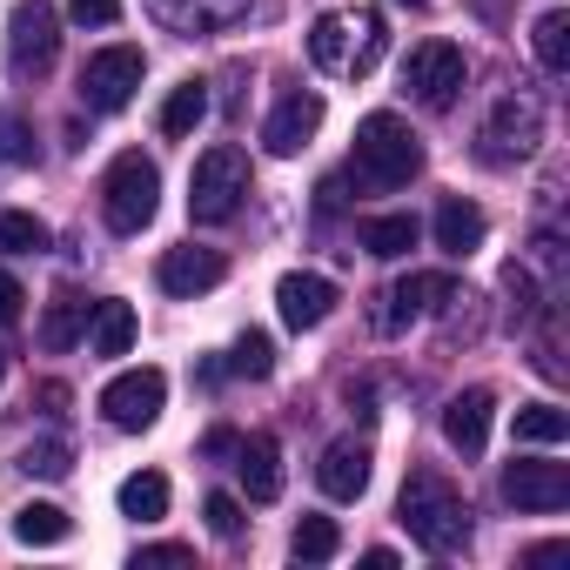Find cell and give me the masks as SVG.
<instances>
[{
    "label": "cell",
    "mask_w": 570,
    "mask_h": 570,
    "mask_svg": "<svg viewBox=\"0 0 570 570\" xmlns=\"http://www.w3.org/2000/svg\"><path fill=\"white\" fill-rule=\"evenodd\" d=\"M396 517H403V530H410L430 557H456V550L470 543V503H463L456 483L436 476V470H410V476H403Z\"/></svg>",
    "instance_id": "6da1fadb"
},
{
    "label": "cell",
    "mask_w": 570,
    "mask_h": 570,
    "mask_svg": "<svg viewBox=\"0 0 570 570\" xmlns=\"http://www.w3.org/2000/svg\"><path fill=\"white\" fill-rule=\"evenodd\" d=\"M390 48V21L376 8H350V14H323L309 28V61L323 75H343V81H363Z\"/></svg>",
    "instance_id": "7a4b0ae2"
},
{
    "label": "cell",
    "mask_w": 570,
    "mask_h": 570,
    "mask_svg": "<svg viewBox=\"0 0 570 570\" xmlns=\"http://www.w3.org/2000/svg\"><path fill=\"white\" fill-rule=\"evenodd\" d=\"M416 168H423V141L410 135L403 115L376 108L356 121V175L370 188H403V181H416Z\"/></svg>",
    "instance_id": "3957f363"
},
{
    "label": "cell",
    "mask_w": 570,
    "mask_h": 570,
    "mask_svg": "<svg viewBox=\"0 0 570 570\" xmlns=\"http://www.w3.org/2000/svg\"><path fill=\"white\" fill-rule=\"evenodd\" d=\"M242 195H248V155H242L235 141H215L208 155H195V175H188V215H195L202 228L235 222Z\"/></svg>",
    "instance_id": "277c9868"
},
{
    "label": "cell",
    "mask_w": 570,
    "mask_h": 570,
    "mask_svg": "<svg viewBox=\"0 0 570 570\" xmlns=\"http://www.w3.org/2000/svg\"><path fill=\"white\" fill-rule=\"evenodd\" d=\"M155 202H161V168L141 148L115 155L108 175H101V215H108V228L115 235H141L155 222Z\"/></svg>",
    "instance_id": "5b68a950"
},
{
    "label": "cell",
    "mask_w": 570,
    "mask_h": 570,
    "mask_svg": "<svg viewBox=\"0 0 570 570\" xmlns=\"http://www.w3.org/2000/svg\"><path fill=\"white\" fill-rule=\"evenodd\" d=\"M61 55V14L48 8V0H21V8L8 14V68L21 81H41Z\"/></svg>",
    "instance_id": "8992f818"
},
{
    "label": "cell",
    "mask_w": 570,
    "mask_h": 570,
    "mask_svg": "<svg viewBox=\"0 0 570 570\" xmlns=\"http://www.w3.org/2000/svg\"><path fill=\"white\" fill-rule=\"evenodd\" d=\"M463 81H470V61H463V48H450V41H423V48H410V61H403V88H410L430 115L456 108Z\"/></svg>",
    "instance_id": "52a82bcc"
},
{
    "label": "cell",
    "mask_w": 570,
    "mask_h": 570,
    "mask_svg": "<svg viewBox=\"0 0 570 570\" xmlns=\"http://www.w3.org/2000/svg\"><path fill=\"white\" fill-rule=\"evenodd\" d=\"M543 141V108H537V95H503L497 101V115L483 121V161L490 168H503V161H523L530 148Z\"/></svg>",
    "instance_id": "ba28073f"
},
{
    "label": "cell",
    "mask_w": 570,
    "mask_h": 570,
    "mask_svg": "<svg viewBox=\"0 0 570 570\" xmlns=\"http://www.w3.org/2000/svg\"><path fill=\"white\" fill-rule=\"evenodd\" d=\"M141 48H101V55H88V68H81V101L95 108V115H115V108H128L135 101V88H141Z\"/></svg>",
    "instance_id": "9c48e42d"
},
{
    "label": "cell",
    "mask_w": 570,
    "mask_h": 570,
    "mask_svg": "<svg viewBox=\"0 0 570 570\" xmlns=\"http://www.w3.org/2000/svg\"><path fill=\"white\" fill-rule=\"evenodd\" d=\"M168 403V376L161 370H121L108 390H101V416L115 430H148Z\"/></svg>",
    "instance_id": "30bf717a"
},
{
    "label": "cell",
    "mask_w": 570,
    "mask_h": 570,
    "mask_svg": "<svg viewBox=\"0 0 570 570\" xmlns=\"http://www.w3.org/2000/svg\"><path fill=\"white\" fill-rule=\"evenodd\" d=\"M275 309H282L289 330H323L336 316V282L316 275V268H289V275L275 282Z\"/></svg>",
    "instance_id": "8fae6325"
},
{
    "label": "cell",
    "mask_w": 570,
    "mask_h": 570,
    "mask_svg": "<svg viewBox=\"0 0 570 570\" xmlns=\"http://www.w3.org/2000/svg\"><path fill=\"white\" fill-rule=\"evenodd\" d=\"M255 0H148V14L168 28V35H222V28H242Z\"/></svg>",
    "instance_id": "7c38bea8"
},
{
    "label": "cell",
    "mask_w": 570,
    "mask_h": 570,
    "mask_svg": "<svg viewBox=\"0 0 570 570\" xmlns=\"http://www.w3.org/2000/svg\"><path fill=\"white\" fill-rule=\"evenodd\" d=\"M503 503L550 517V510L570 503V470H563V463H510V470H503Z\"/></svg>",
    "instance_id": "4fadbf2b"
},
{
    "label": "cell",
    "mask_w": 570,
    "mask_h": 570,
    "mask_svg": "<svg viewBox=\"0 0 570 570\" xmlns=\"http://www.w3.org/2000/svg\"><path fill=\"white\" fill-rule=\"evenodd\" d=\"M316 128H323V95H289V101L262 121V148L289 161V155H303L316 141Z\"/></svg>",
    "instance_id": "5bb4252c"
},
{
    "label": "cell",
    "mask_w": 570,
    "mask_h": 570,
    "mask_svg": "<svg viewBox=\"0 0 570 570\" xmlns=\"http://www.w3.org/2000/svg\"><path fill=\"white\" fill-rule=\"evenodd\" d=\"M443 303H456V282L450 275H403L396 289L383 296V309H376V330H403V323H416V316H430Z\"/></svg>",
    "instance_id": "9a60e30c"
},
{
    "label": "cell",
    "mask_w": 570,
    "mask_h": 570,
    "mask_svg": "<svg viewBox=\"0 0 570 570\" xmlns=\"http://www.w3.org/2000/svg\"><path fill=\"white\" fill-rule=\"evenodd\" d=\"M316 483H323V497H336V503H356V497L370 490V443H356V436H336V443L323 450V463H316Z\"/></svg>",
    "instance_id": "2e32d148"
},
{
    "label": "cell",
    "mask_w": 570,
    "mask_h": 570,
    "mask_svg": "<svg viewBox=\"0 0 570 570\" xmlns=\"http://www.w3.org/2000/svg\"><path fill=\"white\" fill-rule=\"evenodd\" d=\"M155 275H161L168 296H208L215 282L228 275V262H222V248H168Z\"/></svg>",
    "instance_id": "e0dca14e"
},
{
    "label": "cell",
    "mask_w": 570,
    "mask_h": 570,
    "mask_svg": "<svg viewBox=\"0 0 570 570\" xmlns=\"http://www.w3.org/2000/svg\"><path fill=\"white\" fill-rule=\"evenodd\" d=\"M235 470H242L248 503H275L282 497V443L275 436H242L235 443Z\"/></svg>",
    "instance_id": "ac0fdd59"
},
{
    "label": "cell",
    "mask_w": 570,
    "mask_h": 570,
    "mask_svg": "<svg viewBox=\"0 0 570 570\" xmlns=\"http://www.w3.org/2000/svg\"><path fill=\"white\" fill-rule=\"evenodd\" d=\"M490 390H463V396H450L443 403V436H450V450H463V456H476L483 450V436H490Z\"/></svg>",
    "instance_id": "d6986e66"
},
{
    "label": "cell",
    "mask_w": 570,
    "mask_h": 570,
    "mask_svg": "<svg viewBox=\"0 0 570 570\" xmlns=\"http://www.w3.org/2000/svg\"><path fill=\"white\" fill-rule=\"evenodd\" d=\"M430 228H436V248H443V255H470V248H483V228H490V222H483V208H476V202L443 195Z\"/></svg>",
    "instance_id": "ffe728a7"
},
{
    "label": "cell",
    "mask_w": 570,
    "mask_h": 570,
    "mask_svg": "<svg viewBox=\"0 0 570 570\" xmlns=\"http://www.w3.org/2000/svg\"><path fill=\"white\" fill-rule=\"evenodd\" d=\"M88 350L95 356H128L135 350V309L128 303H95L88 309Z\"/></svg>",
    "instance_id": "44dd1931"
},
{
    "label": "cell",
    "mask_w": 570,
    "mask_h": 570,
    "mask_svg": "<svg viewBox=\"0 0 570 570\" xmlns=\"http://www.w3.org/2000/svg\"><path fill=\"white\" fill-rule=\"evenodd\" d=\"M121 517H135V523H155V517H168V476L161 470H135L128 483H121Z\"/></svg>",
    "instance_id": "7402d4cb"
},
{
    "label": "cell",
    "mask_w": 570,
    "mask_h": 570,
    "mask_svg": "<svg viewBox=\"0 0 570 570\" xmlns=\"http://www.w3.org/2000/svg\"><path fill=\"white\" fill-rule=\"evenodd\" d=\"M202 115H208V81H181V88L161 101V135H168V141H181V135H195V128H202Z\"/></svg>",
    "instance_id": "603a6c76"
},
{
    "label": "cell",
    "mask_w": 570,
    "mask_h": 570,
    "mask_svg": "<svg viewBox=\"0 0 570 570\" xmlns=\"http://www.w3.org/2000/svg\"><path fill=\"white\" fill-rule=\"evenodd\" d=\"M416 235H423V228H416V215H370V222H363V248H370V255H383V262L410 255V248H416Z\"/></svg>",
    "instance_id": "cb8c5ba5"
},
{
    "label": "cell",
    "mask_w": 570,
    "mask_h": 570,
    "mask_svg": "<svg viewBox=\"0 0 570 570\" xmlns=\"http://www.w3.org/2000/svg\"><path fill=\"white\" fill-rule=\"evenodd\" d=\"M14 537H21L28 550H48V543L68 537V510H61V503H21V510H14Z\"/></svg>",
    "instance_id": "d4e9b609"
},
{
    "label": "cell",
    "mask_w": 570,
    "mask_h": 570,
    "mask_svg": "<svg viewBox=\"0 0 570 570\" xmlns=\"http://www.w3.org/2000/svg\"><path fill=\"white\" fill-rule=\"evenodd\" d=\"M530 48H537V61H543L550 75H563V68H570V14H563V8L537 14V28H530Z\"/></svg>",
    "instance_id": "484cf974"
},
{
    "label": "cell",
    "mask_w": 570,
    "mask_h": 570,
    "mask_svg": "<svg viewBox=\"0 0 570 570\" xmlns=\"http://www.w3.org/2000/svg\"><path fill=\"white\" fill-rule=\"evenodd\" d=\"M81 330H88V303L81 296H55V309L41 323V350H75Z\"/></svg>",
    "instance_id": "4316f807"
},
{
    "label": "cell",
    "mask_w": 570,
    "mask_h": 570,
    "mask_svg": "<svg viewBox=\"0 0 570 570\" xmlns=\"http://www.w3.org/2000/svg\"><path fill=\"white\" fill-rule=\"evenodd\" d=\"M570 436V416L557 410V403H530V410H517V443H537V450H557Z\"/></svg>",
    "instance_id": "83f0119b"
},
{
    "label": "cell",
    "mask_w": 570,
    "mask_h": 570,
    "mask_svg": "<svg viewBox=\"0 0 570 570\" xmlns=\"http://www.w3.org/2000/svg\"><path fill=\"white\" fill-rule=\"evenodd\" d=\"M336 550H343V537H336L330 517H303L296 537H289V557H296V563H330Z\"/></svg>",
    "instance_id": "f1b7e54d"
},
{
    "label": "cell",
    "mask_w": 570,
    "mask_h": 570,
    "mask_svg": "<svg viewBox=\"0 0 570 570\" xmlns=\"http://www.w3.org/2000/svg\"><path fill=\"white\" fill-rule=\"evenodd\" d=\"M0 248L8 255H41L48 248V222L28 208H0Z\"/></svg>",
    "instance_id": "f546056e"
},
{
    "label": "cell",
    "mask_w": 570,
    "mask_h": 570,
    "mask_svg": "<svg viewBox=\"0 0 570 570\" xmlns=\"http://www.w3.org/2000/svg\"><path fill=\"white\" fill-rule=\"evenodd\" d=\"M0 161H14V168H35V161H41L28 115H0Z\"/></svg>",
    "instance_id": "4dcf8cb0"
},
{
    "label": "cell",
    "mask_w": 570,
    "mask_h": 570,
    "mask_svg": "<svg viewBox=\"0 0 570 570\" xmlns=\"http://www.w3.org/2000/svg\"><path fill=\"white\" fill-rule=\"evenodd\" d=\"M228 370H235V376H255V383H262V376L275 370V343H268L262 330H248V336L235 343V356H228Z\"/></svg>",
    "instance_id": "1f68e13d"
},
{
    "label": "cell",
    "mask_w": 570,
    "mask_h": 570,
    "mask_svg": "<svg viewBox=\"0 0 570 570\" xmlns=\"http://www.w3.org/2000/svg\"><path fill=\"white\" fill-rule=\"evenodd\" d=\"M21 470H28V476H68V443H61V436L28 443V450H21Z\"/></svg>",
    "instance_id": "d6a6232c"
},
{
    "label": "cell",
    "mask_w": 570,
    "mask_h": 570,
    "mask_svg": "<svg viewBox=\"0 0 570 570\" xmlns=\"http://www.w3.org/2000/svg\"><path fill=\"white\" fill-rule=\"evenodd\" d=\"M202 517H208V530H215V537H235V530H242V503H235L228 490H215V497L202 503Z\"/></svg>",
    "instance_id": "836d02e7"
},
{
    "label": "cell",
    "mask_w": 570,
    "mask_h": 570,
    "mask_svg": "<svg viewBox=\"0 0 570 570\" xmlns=\"http://www.w3.org/2000/svg\"><path fill=\"white\" fill-rule=\"evenodd\" d=\"M68 14H75L81 28H115V21H121V0H68Z\"/></svg>",
    "instance_id": "e575fe53"
},
{
    "label": "cell",
    "mask_w": 570,
    "mask_h": 570,
    "mask_svg": "<svg viewBox=\"0 0 570 570\" xmlns=\"http://www.w3.org/2000/svg\"><path fill=\"white\" fill-rule=\"evenodd\" d=\"M21 303H28V296H21V282H14L8 268H0V330H8V323H21Z\"/></svg>",
    "instance_id": "d590c367"
},
{
    "label": "cell",
    "mask_w": 570,
    "mask_h": 570,
    "mask_svg": "<svg viewBox=\"0 0 570 570\" xmlns=\"http://www.w3.org/2000/svg\"><path fill=\"white\" fill-rule=\"evenodd\" d=\"M188 557H195L188 543H141L135 550V563H188Z\"/></svg>",
    "instance_id": "8d00e7d4"
},
{
    "label": "cell",
    "mask_w": 570,
    "mask_h": 570,
    "mask_svg": "<svg viewBox=\"0 0 570 570\" xmlns=\"http://www.w3.org/2000/svg\"><path fill=\"white\" fill-rule=\"evenodd\" d=\"M235 443H242L235 430H208V443H202V450H208V456H235Z\"/></svg>",
    "instance_id": "74e56055"
},
{
    "label": "cell",
    "mask_w": 570,
    "mask_h": 570,
    "mask_svg": "<svg viewBox=\"0 0 570 570\" xmlns=\"http://www.w3.org/2000/svg\"><path fill=\"white\" fill-rule=\"evenodd\" d=\"M403 8H430V0H403Z\"/></svg>",
    "instance_id": "f35d334b"
},
{
    "label": "cell",
    "mask_w": 570,
    "mask_h": 570,
    "mask_svg": "<svg viewBox=\"0 0 570 570\" xmlns=\"http://www.w3.org/2000/svg\"><path fill=\"white\" fill-rule=\"evenodd\" d=\"M0 376H8V356H0Z\"/></svg>",
    "instance_id": "ab89813d"
}]
</instances>
